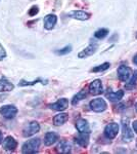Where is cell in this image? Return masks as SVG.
<instances>
[{
  "mask_svg": "<svg viewBox=\"0 0 137 154\" xmlns=\"http://www.w3.org/2000/svg\"><path fill=\"white\" fill-rule=\"evenodd\" d=\"M14 85L6 78L0 79V93H7V91H13Z\"/></svg>",
  "mask_w": 137,
  "mask_h": 154,
  "instance_id": "15",
  "label": "cell"
},
{
  "mask_svg": "<svg viewBox=\"0 0 137 154\" xmlns=\"http://www.w3.org/2000/svg\"><path fill=\"white\" fill-rule=\"evenodd\" d=\"M108 33H109L108 29H99V30H97L95 33H94V37L97 39H103L108 35Z\"/></svg>",
  "mask_w": 137,
  "mask_h": 154,
  "instance_id": "23",
  "label": "cell"
},
{
  "mask_svg": "<svg viewBox=\"0 0 137 154\" xmlns=\"http://www.w3.org/2000/svg\"><path fill=\"white\" fill-rule=\"evenodd\" d=\"M136 79H137V71L135 72V77L133 76V78L130 80V82H129V84H134L135 83V81H136Z\"/></svg>",
  "mask_w": 137,
  "mask_h": 154,
  "instance_id": "28",
  "label": "cell"
},
{
  "mask_svg": "<svg viewBox=\"0 0 137 154\" xmlns=\"http://www.w3.org/2000/svg\"><path fill=\"white\" fill-rule=\"evenodd\" d=\"M132 126H133V130L137 133V120H136V121H134V122H133V125H132Z\"/></svg>",
  "mask_w": 137,
  "mask_h": 154,
  "instance_id": "29",
  "label": "cell"
},
{
  "mask_svg": "<svg viewBox=\"0 0 137 154\" xmlns=\"http://www.w3.org/2000/svg\"><path fill=\"white\" fill-rule=\"evenodd\" d=\"M40 147V140L39 139H31L24 143L22 147V152L25 154H34L38 152V149Z\"/></svg>",
  "mask_w": 137,
  "mask_h": 154,
  "instance_id": "1",
  "label": "cell"
},
{
  "mask_svg": "<svg viewBox=\"0 0 137 154\" xmlns=\"http://www.w3.org/2000/svg\"><path fill=\"white\" fill-rule=\"evenodd\" d=\"M38 11H39L38 6H32V8L29 11V14L31 17H34V16H36V14H38Z\"/></svg>",
  "mask_w": 137,
  "mask_h": 154,
  "instance_id": "26",
  "label": "cell"
},
{
  "mask_svg": "<svg viewBox=\"0 0 137 154\" xmlns=\"http://www.w3.org/2000/svg\"><path fill=\"white\" fill-rule=\"evenodd\" d=\"M135 108H136V112H137V104H136V106H135Z\"/></svg>",
  "mask_w": 137,
  "mask_h": 154,
  "instance_id": "32",
  "label": "cell"
},
{
  "mask_svg": "<svg viewBox=\"0 0 137 154\" xmlns=\"http://www.w3.org/2000/svg\"><path fill=\"white\" fill-rule=\"evenodd\" d=\"M90 14L83 11H72L69 12V17L72 19L80 20V21H86V20L90 19Z\"/></svg>",
  "mask_w": 137,
  "mask_h": 154,
  "instance_id": "10",
  "label": "cell"
},
{
  "mask_svg": "<svg viewBox=\"0 0 137 154\" xmlns=\"http://www.w3.org/2000/svg\"><path fill=\"white\" fill-rule=\"evenodd\" d=\"M89 134L80 133V135L76 138V143L80 145L81 147H86L89 143Z\"/></svg>",
  "mask_w": 137,
  "mask_h": 154,
  "instance_id": "19",
  "label": "cell"
},
{
  "mask_svg": "<svg viewBox=\"0 0 137 154\" xmlns=\"http://www.w3.org/2000/svg\"><path fill=\"white\" fill-rule=\"evenodd\" d=\"M76 128L79 131V133H84V134H90L91 130L90 126H89L88 121L85 119H79L76 123Z\"/></svg>",
  "mask_w": 137,
  "mask_h": 154,
  "instance_id": "14",
  "label": "cell"
},
{
  "mask_svg": "<svg viewBox=\"0 0 137 154\" xmlns=\"http://www.w3.org/2000/svg\"><path fill=\"white\" fill-rule=\"evenodd\" d=\"M17 112V108L13 105H4L2 107H0V114H1L3 117H5L7 119H12L16 116Z\"/></svg>",
  "mask_w": 137,
  "mask_h": 154,
  "instance_id": "2",
  "label": "cell"
},
{
  "mask_svg": "<svg viewBox=\"0 0 137 154\" xmlns=\"http://www.w3.org/2000/svg\"><path fill=\"white\" fill-rule=\"evenodd\" d=\"M109 63H103V65H99V66H97L95 67V68H93L92 69V72H103L104 70H106V69H109Z\"/></svg>",
  "mask_w": 137,
  "mask_h": 154,
  "instance_id": "24",
  "label": "cell"
},
{
  "mask_svg": "<svg viewBox=\"0 0 137 154\" xmlns=\"http://www.w3.org/2000/svg\"><path fill=\"white\" fill-rule=\"evenodd\" d=\"M89 93L93 96H97V95H100L103 93V83L99 79H95L93 80L92 82L89 84Z\"/></svg>",
  "mask_w": 137,
  "mask_h": 154,
  "instance_id": "6",
  "label": "cell"
},
{
  "mask_svg": "<svg viewBox=\"0 0 137 154\" xmlns=\"http://www.w3.org/2000/svg\"><path fill=\"white\" fill-rule=\"evenodd\" d=\"M69 120V114L67 113H59L53 117V125L56 126L63 125Z\"/></svg>",
  "mask_w": 137,
  "mask_h": 154,
  "instance_id": "16",
  "label": "cell"
},
{
  "mask_svg": "<svg viewBox=\"0 0 137 154\" xmlns=\"http://www.w3.org/2000/svg\"><path fill=\"white\" fill-rule=\"evenodd\" d=\"M57 18L55 14H48L44 18L43 24H44V28L46 30H51L54 28V26L56 25Z\"/></svg>",
  "mask_w": 137,
  "mask_h": 154,
  "instance_id": "13",
  "label": "cell"
},
{
  "mask_svg": "<svg viewBox=\"0 0 137 154\" xmlns=\"http://www.w3.org/2000/svg\"><path fill=\"white\" fill-rule=\"evenodd\" d=\"M124 96V91H109L106 93V98L109 99L111 101H120Z\"/></svg>",
  "mask_w": 137,
  "mask_h": 154,
  "instance_id": "18",
  "label": "cell"
},
{
  "mask_svg": "<svg viewBox=\"0 0 137 154\" xmlns=\"http://www.w3.org/2000/svg\"><path fill=\"white\" fill-rule=\"evenodd\" d=\"M97 51V44H90L88 45L85 49H83L82 51H80L78 54V58L80 59H84V58H88V57L92 56L93 54H95Z\"/></svg>",
  "mask_w": 137,
  "mask_h": 154,
  "instance_id": "12",
  "label": "cell"
},
{
  "mask_svg": "<svg viewBox=\"0 0 137 154\" xmlns=\"http://www.w3.org/2000/svg\"><path fill=\"white\" fill-rule=\"evenodd\" d=\"M38 82H41V83H46V82H43V80L40 78L36 79V80H33V81H26V80H21L19 82V86H30V85H35V84H37Z\"/></svg>",
  "mask_w": 137,
  "mask_h": 154,
  "instance_id": "22",
  "label": "cell"
},
{
  "mask_svg": "<svg viewBox=\"0 0 137 154\" xmlns=\"http://www.w3.org/2000/svg\"><path fill=\"white\" fill-rule=\"evenodd\" d=\"M106 107H108V105H106V101L101 98L94 99L90 102V108L94 112H103L106 109Z\"/></svg>",
  "mask_w": 137,
  "mask_h": 154,
  "instance_id": "4",
  "label": "cell"
},
{
  "mask_svg": "<svg viewBox=\"0 0 137 154\" xmlns=\"http://www.w3.org/2000/svg\"><path fill=\"white\" fill-rule=\"evenodd\" d=\"M122 138L125 142H130V141L133 140L134 135L131 131L130 128H129V123H128V119H125L123 120V131H122Z\"/></svg>",
  "mask_w": 137,
  "mask_h": 154,
  "instance_id": "8",
  "label": "cell"
},
{
  "mask_svg": "<svg viewBox=\"0 0 137 154\" xmlns=\"http://www.w3.org/2000/svg\"><path fill=\"white\" fill-rule=\"evenodd\" d=\"M2 147L6 151H13V150H16V148L17 147V142L13 137L8 136V137H6L3 140V142H2Z\"/></svg>",
  "mask_w": 137,
  "mask_h": 154,
  "instance_id": "7",
  "label": "cell"
},
{
  "mask_svg": "<svg viewBox=\"0 0 137 154\" xmlns=\"http://www.w3.org/2000/svg\"><path fill=\"white\" fill-rule=\"evenodd\" d=\"M3 142V135H2V133L0 131V144Z\"/></svg>",
  "mask_w": 137,
  "mask_h": 154,
  "instance_id": "30",
  "label": "cell"
},
{
  "mask_svg": "<svg viewBox=\"0 0 137 154\" xmlns=\"http://www.w3.org/2000/svg\"><path fill=\"white\" fill-rule=\"evenodd\" d=\"M133 62H134V64H136V65H137V54L133 58Z\"/></svg>",
  "mask_w": 137,
  "mask_h": 154,
  "instance_id": "31",
  "label": "cell"
},
{
  "mask_svg": "<svg viewBox=\"0 0 137 154\" xmlns=\"http://www.w3.org/2000/svg\"><path fill=\"white\" fill-rule=\"evenodd\" d=\"M40 131V125L37 121H31L30 123H28L26 126H25L24 131H23V135L24 137L28 138V137H31L37 134Z\"/></svg>",
  "mask_w": 137,
  "mask_h": 154,
  "instance_id": "3",
  "label": "cell"
},
{
  "mask_svg": "<svg viewBox=\"0 0 137 154\" xmlns=\"http://www.w3.org/2000/svg\"><path fill=\"white\" fill-rule=\"evenodd\" d=\"M118 76H119V78H120L121 81H124V82H125V81H127L129 78H130L131 69L129 68V67L124 66V65L120 66L118 69Z\"/></svg>",
  "mask_w": 137,
  "mask_h": 154,
  "instance_id": "11",
  "label": "cell"
},
{
  "mask_svg": "<svg viewBox=\"0 0 137 154\" xmlns=\"http://www.w3.org/2000/svg\"><path fill=\"white\" fill-rule=\"evenodd\" d=\"M87 97V93L85 91H79L78 94H77L76 96H74V98H73V101H72V104L73 105H76L77 103H79L81 100H83V99H85Z\"/></svg>",
  "mask_w": 137,
  "mask_h": 154,
  "instance_id": "21",
  "label": "cell"
},
{
  "mask_svg": "<svg viewBox=\"0 0 137 154\" xmlns=\"http://www.w3.org/2000/svg\"><path fill=\"white\" fill-rule=\"evenodd\" d=\"M118 131H119L118 123H115V122L109 123L106 126V128H104V136L108 139H114L115 137L118 135Z\"/></svg>",
  "mask_w": 137,
  "mask_h": 154,
  "instance_id": "5",
  "label": "cell"
},
{
  "mask_svg": "<svg viewBox=\"0 0 137 154\" xmlns=\"http://www.w3.org/2000/svg\"><path fill=\"white\" fill-rule=\"evenodd\" d=\"M56 150L58 151V152H61V153L67 154V153L71 152L72 146H71V144H70L69 142H67V141H61V142L57 145Z\"/></svg>",
  "mask_w": 137,
  "mask_h": 154,
  "instance_id": "20",
  "label": "cell"
},
{
  "mask_svg": "<svg viewBox=\"0 0 137 154\" xmlns=\"http://www.w3.org/2000/svg\"><path fill=\"white\" fill-rule=\"evenodd\" d=\"M68 107H69V101L67 100L66 98L59 99V100L56 101L55 103L49 105V108L52 109V110H55V111H64V110H66Z\"/></svg>",
  "mask_w": 137,
  "mask_h": 154,
  "instance_id": "9",
  "label": "cell"
},
{
  "mask_svg": "<svg viewBox=\"0 0 137 154\" xmlns=\"http://www.w3.org/2000/svg\"><path fill=\"white\" fill-rule=\"evenodd\" d=\"M58 140V135L56 133L50 131V133H47L45 137H44V144L46 146H51L52 144H54L56 141Z\"/></svg>",
  "mask_w": 137,
  "mask_h": 154,
  "instance_id": "17",
  "label": "cell"
},
{
  "mask_svg": "<svg viewBox=\"0 0 137 154\" xmlns=\"http://www.w3.org/2000/svg\"><path fill=\"white\" fill-rule=\"evenodd\" d=\"M5 58H6V51L3 46L0 44V61H2V60H4Z\"/></svg>",
  "mask_w": 137,
  "mask_h": 154,
  "instance_id": "27",
  "label": "cell"
},
{
  "mask_svg": "<svg viewBox=\"0 0 137 154\" xmlns=\"http://www.w3.org/2000/svg\"><path fill=\"white\" fill-rule=\"evenodd\" d=\"M72 51V46L71 45H67L66 48H64L63 49H61V51H56L55 53L56 54H69V53H71Z\"/></svg>",
  "mask_w": 137,
  "mask_h": 154,
  "instance_id": "25",
  "label": "cell"
}]
</instances>
